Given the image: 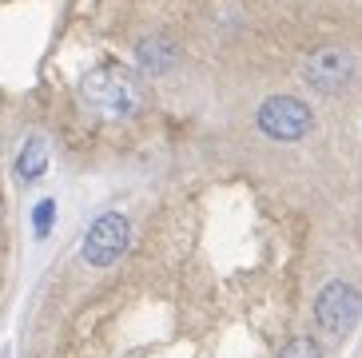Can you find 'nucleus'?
I'll return each mask as SVG.
<instances>
[{"label":"nucleus","mask_w":362,"mask_h":358,"mask_svg":"<svg viewBox=\"0 0 362 358\" xmlns=\"http://www.w3.org/2000/svg\"><path fill=\"white\" fill-rule=\"evenodd\" d=\"M351 76H354V60L342 48H327V52H319L307 64V80L315 88H322V92H339Z\"/></svg>","instance_id":"39448f33"},{"label":"nucleus","mask_w":362,"mask_h":358,"mask_svg":"<svg viewBox=\"0 0 362 358\" xmlns=\"http://www.w3.org/2000/svg\"><path fill=\"white\" fill-rule=\"evenodd\" d=\"M136 56H139V68H144V72L160 76L175 64V44H171L168 36H148V40H139Z\"/></svg>","instance_id":"423d86ee"},{"label":"nucleus","mask_w":362,"mask_h":358,"mask_svg":"<svg viewBox=\"0 0 362 358\" xmlns=\"http://www.w3.org/2000/svg\"><path fill=\"white\" fill-rule=\"evenodd\" d=\"M128 235H132L128 219H124L119 211H104L84 235V247H80L84 263L88 267H112L119 255L128 251Z\"/></svg>","instance_id":"20e7f679"},{"label":"nucleus","mask_w":362,"mask_h":358,"mask_svg":"<svg viewBox=\"0 0 362 358\" xmlns=\"http://www.w3.org/2000/svg\"><path fill=\"white\" fill-rule=\"evenodd\" d=\"M358 315H362V295L351 283H342V279L327 283L319 291V299H315V323L330 338H346L354 330V323H358Z\"/></svg>","instance_id":"f03ea898"},{"label":"nucleus","mask_w":362,"mask_h":358,"mask_svg":"<svg viewBox=\"0 0 362 358\" xmlns=\"http://www.w3.org/2000/svg\"><path fill=\"white\" fill-rule=\"evenodd\" d=\"M80 100L92 116L107 120V124H124V120L144 112V88L139 76L128 64H100L80 80Z\"/></svg>","instance_id":"f257e3e1"},{"label":"nucleus","mask_w":362,"mask_h":358,"mask_svg":"<svg viewBox=\"0 0 362 358\" xmlns=\"http://www.w3.org/2000/svg\"><path fill=\"white\" fill-rule=\"evenodd\" d=\"M279 358H322V347L315 342V338L298 335V338H291L287 347H283V354H279Z\"/></svg>","instance_id":"6e6552de"},{"label":"nucleus","mask_w":362,"mask_h":358,"mask_svg":"<svg viewBox=\"0 0 362 358\" xmlns=\"http://www.w3.org/2000/svg\"><path fill=\"white\" fill-rule=\"evenodd\" d=\"M259 132H267L271 139H303L310 132V124H315V116H310V108L303 104V100H295V96H271V100H263L259 104V116H255Z\"/></svg>","instance_id":"7ed1b4c3"},{"label":"nucleus","mask_w":362,"mask_h":358,"mask_svg":"<svg viewBox=\"0 0 362 358\" xmlns=\"http://www.w3.org/2000/svg\"><path fill=\"white\" fill-rule=\"evenodd\" d=\"M52 215H56V200L36 203V211H33V219H36V223H33V227H36V235H40V239L52 231Z\"/></svg>","instance_id":"1a4fd4ad"},{"label":"nucleus","mask_w":362,"mask_h":358,"mask_svg":"<svg viewBox=\"0 0 362 358\" xmlns=\"http://www.w3.org/2000/svg\"><path fill=\"white\" fill-rule=\"evenodd\" d=\"M44 171H48V144H44V136H28L24 148H21V156H16V179L33 183V179H40Z\"/></svg>","instance_id":"0eeeda50"}]
</instances>
